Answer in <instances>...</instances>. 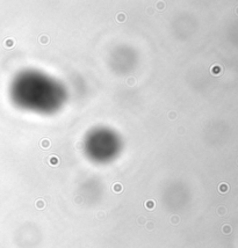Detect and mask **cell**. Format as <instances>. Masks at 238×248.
<instances>
[{
  "instance_id": "1",
  "label": "cell",
  "mask_w": 238,
  "mask_h": 248,
  "mask_svg": "<svg viewBox=\"0 0 238 248\" xmlns=\"http://www.w3.org/2000/svg\"><path fill=\"white\" fill-rule=\"evenodd\" d=\"M218 190H220V193H222V194H225L226 191L229 190V185L226 184V183H221L220 187H218Z\"/></svg>"
},
{
  "instance_id": "2",
  "label": "cell",
  "mask_w": 238,
  "mask_h": 248,
  "mask_svg": "<svg viewBox=\"0 0 238 248\" xmlns=\"http://www.w3.org/2000/svg\"><path fill=\"white\" fill-rule=\"evenodd\" d=\"M222 231H223L224 234H230V233H231V226L228 224L224 225V226L222 227Z\"/></svg>"
},
{
  "instance_id": "3",
  "label": "cell",
  "mask_w": 238,
  "mask_h": 248,
  "mask_svg": "<svg viewBox=\"0 0 238 248\" xmlns=\"http://www.w3.org/2000/svg\"><path fill=\"white\" fill-rule=\"evenodd\" d=\"M221 71H222V67H221L220 65H214V66H213V70H211V72L214 73V74H217V73H220Z\"/></svg>"
},
{
  "instance_id": "4",
  "label": "cell",
  "mask_w": 238,
  "mask_h": 248,
  "mask_svg": "<svg viewBox=\"0 0 238 248\" xmlns=\"http://www.w3.org/2000/svg\"><path fill=\"white\" fill-rule=\"evenodd\" d=\"M41 145H42V147H43V148H48L49 146H50V143H49V140H48V139H43V140H42V143H41Z\"/></svg>"
},
{
  "instance_id": "5",
  "label": "cell",
  "mask_w": 238,
  "mask_h": 248,
  "mask_svg": "<svg viewBox=\"0 0 238 248\" xmlns=\"http://www.w3.org/2000/svg\"><path fill=\"white\" fill-rule=\"evenodd\" d=\"M225 212H226L225 208H223V206H221V208H218V213H220V215H224Z\"/></svg>"
},
{
  "instance_id": "6",
  "label": "cell",
  "mask_w": 238,
  "mask_h": 248,
  "mask_svg": "<svg viewBox=\"0 0 238 248\" xmlns=\"http://www.w3.org/2000/svg\"><path fill=\"white\" fill-rule=\"evenodd\" d=\"M41 43L42 44H47L48 43V37L45 36V37H41Z\"/></svg>"
},
{
  "instance_id": "7",
  "label": "cell",
  "mask_w": 238,
  "mask_h": 248,
  "mask_svg": "<svg viewBox=\"0 0 238 248\" xmlns=\"http://www.w3.org/2000/svg\"><path fill=\"white\" fill-rule=\"evenodd\" d=\"M114 190H115V191H121V190H122V187H121V184L114 185Z\"/></svg>"
},
{
  "instance_id": "8",
  "label": "cell",
  "mask_w": 238,
  "mask_h": 248,
  "mask_svg": "<svg viewBox=\"0 0 238 248\" xmlns=\"http://www.w3.org/2000/svg\"><path fill=\"white\" fill-rule=\"evenodd\" d=\"M58 163V159L56 157L55 158H51V165H57Z\"/></svg>"
},
{
  "instance_id": "9",
  "label": "cell",
  "mask_w": 238,
  "mask_h": 248,
  "mask_svg": "<svg viewBox=\"0 0 238 248\" xmlns=\"http://www.w3.org/2000/svg\"><path fill=\"white\" fill-rule=\"evenodd\" d=\"M236 14H237V15H238V7H237V8H236Z\"/></svg>"
}]
</instances>
